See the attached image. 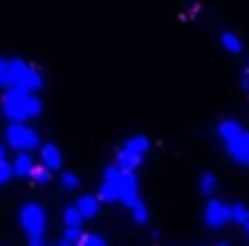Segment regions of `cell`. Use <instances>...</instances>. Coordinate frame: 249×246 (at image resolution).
<instances>
[{
    "label": "cell",
    "mask_w": 249,
    "mask_h": 246,
    "mask_svg": "<svg viewBox=\"0 0 249 246\" xmlns=\"http://www.w3.org/2000/svg\"><path fill=\"white\" fill-rule=\"evenodd\" d=\"M20 229L26 232L29 246H47V211L38 203H26L18 214Z\"/></svg>",
    "instance_id": "obj_1"
},
{
    "label": "cell",
    "mask_w": 249,
    "mask_h": 246,
    "mask_svg": "<svg viewBox=\"0 0 249 246\" xmlns=\"http://www.w3.org/2000/svg\"><path fill=\"white\" fill-rule=\"evenodd\" d=\"M217 136L223 139L229 157H232L235 162L244 165V159H247V154H249V133L241 127V122H235V119H223V122L217 124Z\"/></svg>",
    "instance_id": "obj_2"
},
{
    "label": "cell",
    "mask_w": 249,
    "mask_h": 246,
    "mask_svg": "<svg viewBox=\"0 0 249 246\" xmlns=\"http://www.w3.org/2000/svg\"><path fill=\"white\" fill-rule=\"evenodd\" d=\"M6 142H9V148H15L18 154H32L35 148H41L38 130H32L29 124H20V122L6 127Z\"/></svg>",
    "instance_id": "obj_3"
},
{
    "label": "cell",
    "mask_w": 249,
    "mask_h": 246,
    "mask_svg": "<svg viewBox=\"0 0 249 246\" xmlns=\"http://www.w3.org/2000/svg\"><path fill=\"white\" fill-rule=\"evenodd\" d=\"M96 200H99V203H119V171H116V165L105 168Z\"/></svg>",
    "instance_id": "obj_4"
},
{
    "label": "cell",
    "mask_w": 249,
    "mask_h": 246,
    "mask_svg": "<svg viewBox=\"0 0 249 246\" xmlns=\"http://www.w3.org/2000/svg\"><path fill=\"white\" fill-rule=\"evenodd\" d=\"M15 87L23 90V93H29V96H38V90L44 87V72H41L38 67H32V64H23V70H20Z\"/></svg>",
    "instance_id": "obj_5"
},
{
    "label": "cell",
    "mask_w": 249,
    "mask_h": 246,
    "mask_svg": "<svg viewBox=\"0 0 249 246\" xmlns=\"http://www.w3.org/2000/svg\"><path fill=\"white\" fill-rule=\"evenodd\" d=\"M203 220H206L209 229H223L226 223H232V220H229V203H223V200H209V203H206V211H203Z\"/></svg>",
    "instance_id": "obj_6"
},
{
    "label": "cell",
    "mask_w": 249,
    "mask_h": 246,
    "mask_svg": "<svg viewBox=\"0 0 249 246\" xmlns=\"http://www.w3.org/2000/svg\"><path fill=\"white\" fill-rule=\"evenodd\" d=\"M139 200V180L136 174H122L119 171V203H124L127 209Z\"/></svg>",
    "instance_id": "obj_7"
},
{
    "label": "cell",
    "mask_w": 249,
    "mask_h": 246,
    "mask_svg": "<svg viewBox=\"0 0 249 246\" xmlns=\"http://www.w3.org/2000/svg\"><path fill=\"white\" fill-rule=\"evenodd\" d=\"M23 64L26 61H20V58H0V87H3V90L15 87V81H18Z\"/></svg>",
    "instance_id": "obj_8"
},
{
    "label": "cell",
    "mask_w": 249,
    "mask_h": 246,
    "mask_svg": "<svg viewBox=\"0 0 249 246\" xmlns=\"http://www.w3.org/2000/svg\"><path fill=\"white\" fill-rule=\"evenodd\" d=\"M72 206H75V211H78V217H81V220H93V217H99V211H102V203H99L93 194L78 197Z\"/></svg>",
    "instance_id": "obj_9"
},
{
    "label": "cell",
    "mask_w": 249,
    "mask_h": 246,
    "mask_svg": "<svg viewBox=\"0 0 249 246\" xmlns=\"http://www.w3.org/2000/svg\"><path fill=\"white\" fill-rule=\"evenodd\" d=\"M41 159H44V168H47V171H58V168H61V162H64L61 148H58V145H53V142L41 145Z\"/></svg>",
    "instance_id": "obj_10"
},
{
    "label": "cell",
    "mask_w": 249,
    "mask_h": 246,
    "mask_svg": "<svg viewBox=\"0 0 249 246\" xmlns=\"http://www.w3.org/2000/svg\"><path fill=\"white\" fill-rule=\"evenodd\" d=\"M122 151L124 154H130V157H136V159H142V157H148L151 142H148V136H130V139L124 142Z\"/></svg>",
    "instance_id": "obj_11"
},
{
    "label": "cell",
    "mask_w": 249,
    "mask_h": 246,
    "mask_svg": "<svg viewBox=\"0 0 249 246\" xmlns=\"http://www.w3.org/2000/svg\"><path fill=\"white\" fill-rule=\"evenodd\" d=\"M32 168H35L32 154H18V157H15V162H12V174H15V177H29V174H32Z\"/></svg>",
    "instance_id": "obj_12"
},
{
    "label": "cell",
    "mask_w": 249,
    "mask_h": 246,
    "mask_svg": "<svg viewBox=\"0 0 249 246\" xmlns=\"http://www.w3.org/2000/svg\"><path fill=\"white\" fill-rule=\"evenodd\" d=\"M26 180H29L32 185H50V183H53V171H47L44 165H35V168H32V174H29Z\"/></svg>",
    "instance_id": "obj_13"
},
{
    "label": "cell",
    "mask_w": 249,
    "mask_h": 246,
    "mask_svg": "<svg viewBox=\"0 0 249 246\" xmlns=\"http://www.w3.org/2000/svg\"><path fill=\"white\" fill-rule=\"evenodd\" d=\"M61 217H64V229H81V217H78V211H75V206H67L61 211Z\"/></svg>",
    "instance_id": "obj_14"
},
{
    "label": "cell",
    "mask_w": 249,
    "mask_h": 246,
    "mask_svg": "<svg viewBox=\"0 0 249 246\" xmlns=\"http://www.w3.org/2000/svg\"><path fill=\"white\" fill-rule=\"evenodd\" d=\"M229 220H235V223L247 226V223H249V209L244 206V203H235V206H229Z\"/></svg>",
    "instance_id": "obj_15"
},
{
    "label": "cell",
    "mask_w": 249,
    "mask_h": 246,
    "mask_svg": "<svg viewBox=\"0 0 249 246\" xmlns=\"http://www.w3.org/2000/svg\"><path fill=\"white\" fill-rule=\"evenodd\" d=\"M197 188H200V194H203V197H212V194H214V188H217V177H214L212 171H206V174L200 177V185H197Z\"/></svg>",
    "instance_id": "obj_16"
},
{
    "label": "cell",
    "mask_w": 249,
    "mask_h": 246,
    "mask_svg": "<svg viewBox=\"0 0 249 246\" xmlns=\"http://www.w3.org/2000/svg\"><path fill=\"white\" fill-rule=\"evenodd\" d=\"M220 44H223L229 53H241V50H244V41H241L235 32H223V35H220Z\"/></svg>",
    "instance_id": "obj_17"
},
{
    "label": "cell",
    "mask_w": 249,
    "mask_h": 246,
    "mask_svg": "<svg viewBox=\"0 0 249 246\" xmlns=\"http://www.w3.org/2000/svg\"><path fill=\"white\" fill-rule=\"evenodd\" d=\"M130 217H133V223H148V206L142 200H136L130 206Z\"/></svg>",
    "instance_id": "obj_18"
},
{
    "label": "cell",
    "mask_w": 249,
    "mask_h": 246,
    "mask_svg": "<svg viewBox=\"0 0 249 246\" xmlns=\"http://www.w3.org/2000/svg\"><path fill=\"white\" fill-rule=\"evenodd\" d=\"M75 246H107V241H105L102 235H96V232H87V235L78 238V244Z\"/></svg>",
    "instance_id": "obj_19"
},
{
    "label": "cell",
    "mask_w": 249,
    "mask_h": 246,
    "mask_svg": "<svg viewBox=\"0 0 249 246\" xmlns=\"http://www.w3.org/2000/svg\"><path fill=\"white\" fill-rule=\"evenodd\" d=\"M58 180H61V185L67 188V191H75V188H78V177H75V174H70V171H64Z\"/></svg>",
    "instance_id": "obj_20"
},
{
    "label": "cell",
    "mask_w": 249,
    "mask_h": 246,
    "mask_svg": "<svg viewBox=\"0 0 249 246\" xmlns=\"http://www.w3.org/2000/svg\"><path fill=\"white\" fill-rule=\"evenodd\" d=\"M12 177H15V174H12V165H9V162H0V185H6Z\"/></svg>",
    "instance_id": "obj_21"
},
{
    "label": "cell",
    "mask_w": 249,
    "mask_h": 246,
    "mask_svg": "<svg viewBox=\"0 0 249 246\" xmlns=\"http://www.w3.org/2000/svg\"><path fill=\"white\" fill-rule=\"evenodd\" d=\"M0 162H6V148L0 145Z\"/></svg>",
    "instance_id": "obj_22"
},
{
    "label": "cell",
    "mask_w": 249,
    "mask_h": 246,
    "mask_svg": "<svg viewBox=\"0 0 249 246\" xmlns=\"http://www.w3.org/2000/svg\"><path fill=\"white\" fill-rule=\"evenodd\" d=\"M244 229H247V238H249V223H247V226H244Z\"/></svg>",
    "instance_id": "obj_23"
},
{
    "label": "cell",
    "mask_w": 249,
    "mask_h": 246,
    "mask_svg": "<svg viewBox=\"0 0 249 246\" xmlns=\"http://www.w3.org/2000/svg\"><path fill=\"white\" fill-rule=\"evenodd\" d=\"M50 246H64V244H50Z\"/></svg>",
    "instance_id": "obj_24"
},
{
    "label": "cell",
    "mask_w": 249,
    "mask_h": 246,
    "mask_svg": "<svg viewBox=\"0 0 249 246\" xmlns=\"http://www.w3.org/2000/svg\"><path fill=\"white\" fill-rule=\"evenodd\" d=\"M217 246H229V244H217Z\"/></svg>",
    "instance_id": "obj_25"
},
{
    "label": "cell",
    "mask_w": 249,
    "mask_h": 246,
    "mask_svg": "<svg viewBox=\"0 0 249 246\" xmlns=\"http://www.w3.org/2000/svg\"><path fill=\"white\" fill-rule=\"evenodd\" d=\"M64 246H70V244H64Z\"/></svg>",
    "instance_id": "obj_26"
}]
</instances>
